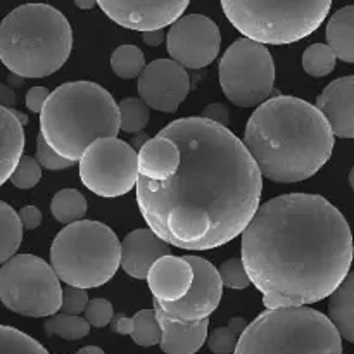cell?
I'll return each instance as SVG.
<instances>
[{
  "label": "cell",
  "instance_id": "cell-1",
  "mask_svg": "<svg viewBox=\"0 0 354 354\" xmlns=\"http://www.w3.org/2000/svg\"><path fill=\"white\" fill-rule=\"evenodd\" d=\"M158 135L178 145L182 162L166 182L137 178V204L149 228L189 251L220 248L242 235L263 190L244 142L201 116L173 121Z\"/></svg>",
  "mask_w": 354,
  "mask_h": 354
},
{
  "label": "cell",
  "instance_id": "cell-2",
  "mask_svg": "<svg viewBox=\"0 0 354 354\" xmlns=\"http://www.w3.org/2000/svg\"><path fill=\"white\" fill-rule=\"evenodd\" d=\"M353 256L344 214L315 194L270 199L242 232V263L268 310L328 297L348 277Z\"/></svg>",
  "mask_w": 354,
  "mask_h": 354
},
{
  "label": "cell",
  "instance_id": "cell-3",
  "mask_svg": "<svg viewBox=\"0 0 354 354\" xmlns=\"http://www.w3.org/2000/svg\"><path fill=\"white\" fill-rule=\"evenodd\" d=\"M335 137L317 106L279 95L249 118L244 145L263 176L272 182H303L317 175L334 151Z\"/></svg>",
  "mask_w": 354,
  "mask_h": 354
},
{
  "label": "cell",
  "instance_id": "cell-4",
  "mask_svg": "<svg viewBox=\"0 0 354 354\" xmlns=\"http://www.w3.org/2000/svg\"><path fill=\"white\" fill-rule=\"evenodd\" d=\"M120 107L104 86L71 82L50 92L40 113V135L62 158L80 161L92 142L120 133Z\"/></svg>",
  "mask_w": 354,
  "mask_h": 354
},
{
  "label": "cell",
  "instance_id": "cell-5",
  "mask_svg": "<svg viewBox=\"0 0 354 354\" xmlns=\"http://www.w3.org/2000/svg\"><path fill=\"white\" fill-rule=\"evenodd\" d=\"M71 48V24L48 3H24L0 23V61L21 78L54 75L68 61Z\"/></svg>",
  "mask_w": 354,
  "mask_h": 354
},
{
  "label": "cell",
  "instance_id": "cell-6",
  "mask_svg": "<svg viewBox=\"0 0 354 354\" xmlns=\"http://www.w3.org/2000/svg\"><path fill=\"white\" fill-rule=\"evenodd\" d=\"M234 354H342V337L320 311L275 308L245 327Z\"/></svg>",
  "mask_w": 354,
  "mask_h": 354
},
{
  "label": "cell",
  "instance_id": "cell-7",
  "mask_svg": "<svg viewBox=\"0 0 354 354\" xmlns=\"http://www.w3.org/2000/svg\"><path fill=\"white\" fill-rule=\"evenodd\" d=\"M50 263L66 286L95 289L116 275L121 266V242L107 225L80 220L66 225L54 239Z\"/></svg>",
  "mask_w": 354,
  "mask_h": 354
},
{
  "label": "cell",
  "instance_id": "cell-8",
  "mask_svg": "<svg viewBox=\"0 0 354 354\" xmlns=\"http://www.w3.org/2000/svg\"><path fill=\"white\" fill-rule=\"evenodd\" d=\"M225 16L245 38L270 45L299 41L317 31L332 0H220Z\"/></svg>",
  "mask_w": 354,
  "mask_h": 354
},
{
  "label": "cell",
  "instance_id": "cell-9",
  "mask_svg": "<svg viewBox=\"0 0 354 354\" xmlns=\"http://www.w3.org/2000/svg\"><path fill=\"white\" fill-rule=\"evenodd\" d=\"M0 301L24 317H52L61 310L62 287L52 265L33 254H16L0 270Z\"/></svg>",
  "mask_w": 354,
  "mask_h": 354
},
{
  "label": "cell",
  "instance_id": "cell-10",
  "mask_svg": "<svg viewBox=\"0 0 354 354\" xmlns=\"http://www.w3.org/2000/svg\"><path fill=\"white\" fill-rule=\"evenodd\" d=\"M218 78L223 93L235 106H261L270 99L275 85L272 54L259 41L241 38L221 57Z\"/></svg>",
  "mask_w": 354,
  "mask_h": 354
},
{
  "label": "cell",
  "instance_id": "cell-11",
  "mask_svg": "<svg viewBox=\"0 0 354 354\" xmlns=\"http://www.w3.org/2000/svg\"><path fill=\"white\" fill-rule=\"evenodd\" d=\"M80 178L95 196H124L137 185V151L118 137L97 138L80 158Z\"/></svg>",
  "mask_w": 354,
  "mask_h": 354
},
{
  "label": "cell",
  "instance_id": "cell-12",
  "mask_svg": "<svg viewBox=\"0 0 354 354\" xmlns=\"http://www.w3.org/2000/svg\"><path fill=\"white\" fill-rule=\"evenodd\" d=\"M166 44L168 54L180 66L185 69H203L220 54V28L203 14H189L171 24Z\"/></svg>",
  "mask_w": 354,
  "mask_h": 354
},
{
  "label": "cell",
  "instance_id": "cell-13",
  "mask_svg": "<svg viewBox=\"0 0 354 354\" xmlns=\"http://www.w3.org/2000/svg\"><path fill=\"white\" fill-rule=\"evenodd\" d=\"M194 268V282L189 294L175 303H159L158 306L168 318L180 322H199L209 318V315L220 306L223 297V282L220 272L209 261L197 256H187Z\"/></svg>",
  "mask_w": 354,
  "mask_h": 354
},
{
  "label": "cell",
  "instance_id": "cell-14",
  "mask_svg": "<svg viewBox=\"0 0 354 354\" xmlns=\"http://www.w3.org/2000/svg\"><path fill=\"white\" fill-rule=\"evenodd\" d=\"M190 90L189 73L173 59H158L138 76V95L151 109L175 113Z\"/></svg>",
  "mask_w": 354,
  "mask_h": 354
},
{
  "label": "cell",
  "instance_id": "cell-15",
  "mask_svg": "<svg viewBox=\"0 0 354 354\" xmlns=\"http://www.w3.org/2000/svg\"><path fill=\"white\" fill-rule=\"evenodd\" d=\"M97 3L111 21L144 33L171 26L185 12L190 0H97Z\"/></svg>",
  "mask_w": 354,
  "mask_h": 354
},
{
  "label": "cell",
  "instance_id": "cell-16",
  "mask_svg": "<svg viewBox=\"0 0 354 354\" xmlns=\"http://www.w3.org/2000/svg\"><path fill=\"white\" fill-rule=\"evenodd\" d=\"M147 283L152 296L159 303H175L189 294L194 282V268L187 256H162L147 273Z\"/></svg>",
  "mask_w": 354,
  "mask_h": 354
},
{
  "label": "cell",
  "instance_id": "cell-17",
  "mask_svg": "<svg viewBox=\"0 0 354 354\" xmlns=\"http://www.w3.org/2000/svg\"><path fill=\"white\" fill-rule=\"evenodd\" d=\"M317 107L330 124L334 137L354 138V76H344L325 86Z\"/></svg>",
  "mask_w": 354,
  "mask_h": 354
},
{
  "label": "cell",
  "instance_id": "cell-18",
  "mask_svg": "<svg viewBox=\"0 0 354 354\" xmlns=\"http://www.w3.org/2000/svg\"><path fill=\"white\" fill-rule=\"evenodd\" d=\"M171 254L168 242L154 234L151 228L130 232L121 244V266L131 279H147L149 270L162 256Z\"/></svg>",
  "mask_w": 354,
  "mask_h": 354
},
{
  "label": "cell",
  "instance_id": "cell-19",
  "mask_svg": "<svg viewBox=\"0 0 354 354\" xmlns=\"http://www.w3.org/2000/svg\"><path fill=\"white\" fill-rule=\"evenodd\" d=\"M156 317L161 325V346L166 354H196L203 348L207 337L209 318L199 322H180L168 318L158 306H154Z\"/></svg>",
  "mask_w": 354,
  "mask_h": 354
},
{
  "label": "cell",
  "instance_id": "cell-20",
  "mask_svg": "<svg viewBox=\"0 0 354 354\" xmlns=\"http://www.w3.org/2000/svg\"><path fill=\"white\" fill-rule=\"evenodd\" d=\"M180 162L182 154L178 145L171 138L156 135L138 151V176L152 182H166L178 171Z\"/></svg>",
  "mask_w": 354,
  "mask_h": 354
},
{
  "label": "cell",
  "instance_id": "cell-21",
  "mask_svg": "<svg viewBox=\"0 0 354 354\" xmlns=\"http://www.w3.org/2000/svg\"><path fill=\"white\" fill-rule=\"evenodd\" d=\"M28 123L24 114L0 106V187L10 178L17 162L23 158L24 130Z\"/></svg>",
  "mask_w": 354,
  "mask_h": 354
},
{
  "label": "cell",
  "instance_id": "cell-22",
  "mask_svg": "<svg viewBox=\"0 0 354 354\" xmlns=\"http://www.w3.org/2000/svg\"><path fill=\"white\" fill-rule=\"evenodd\" d=\"M328 318L341 337L354 344V272L348 273L341 286L330 294Z\"/></svg>",
  "mask_w": 354,
  "mask_h": 354
},
{
  "label": "cell",
  "instance_id": "cell-23",
  "mask_svg": "<svg viewBox=\"0 0 354 354\" xmlns=\"http://www.w3.org/2000/svg\"><path fill=\"white\" fill-rule=\"evenodd\" d=\"M327 41L335 57L354 64V6H346L332 14L327 24Z\"/></svg>",
  "mask_w": 354,
  "mask_h": 354
},
{
  "label": "cell",
  "instance_id": "cell-24",
  "mask_svg": "<svg viewBox=\"0 0 354 354\" xmlns=\"http://www.w3.org/2000/svg\"><path fill=\"white\" fill-rule=\"evenodd\" d=\"M23 230L19 214L0 201V265L16 256L23 241Z\"/></svg>",
  "mask_w": 354,
  "mask_h": 354
},
{
  "label": "cell",
  "instance_id": "cell-25",
  "mask_svg": "<svg viewBox=\"0 0 354 354\" xmlns=\"http://www.w3.org/2000/svg\"><path fill=\"white\" fill-rule=\"evenodd\" d=\"M86 199L80 190L62 189L54 196L50 203V211L57 221L64 225L76 223L86 214Z\"/></svg>",
  "mask_w": 354,
  "mask_h": 354
},
{
  "label": "cell",
  "instance_id": "cell-26",
  "mask_svg": "<svg viewBox=\"0 0 354 354\" xmlns=\"http://www.w3.org/2000/svg\"><path fill=\"white\" fill-rule=\"evenodd\" d=\"M45 334L57 335L64 341H80L90 334V324L76 315H52L44 325Z\"/></svg>",
  "mask_w": 354,
  "mask_h": 354
},
{
  "label": "cell",
  "instance_id": "cell-27",
  "mask_svg": "<svg viewBox=\"0 0 354 354\" xmlns=\"http://www.w3.org/2000/svg\"><path fill=\"white\" fill-rule=\"evenodd\" d=\"M130 337L142 348H152L161 342V325L154 310H140L131 317Z\"/></svg>",
  "mask_w": 354,
  "mask_h": 354
},
{
  "label": "cell",
  "instance_id": "cell-28",
  "mask_svg": "<svg viewBox=\"0 0 354 354\" xmlns=\"http://www.w3.org/2000/svg\"><path fill=\"white\" fill-rule=\"evenodd\" d=\"M111 68L120 78H137L145 68L144 52L135 45H121L111 55Z\"/></svg>",
  "mask_w": 354,
  "mask_h": 354
},
{
  "label": "cell",
  "instance_id": "cell-29",
  "mask_svg": "<svg viewBox=\"0 0 354 354\" xmlns=\"http://www.w3.org/2000/svg\"><path fill=\"white\" fill-rule=\"evenodd\" d=\"M0 354H48V351L17 328L0 325Z\"/></svg>",
  "mask_w": 354,
  "mask_h": 354
},
{
  "label": "cell",
  "instance_id": "cell-30",
  "mask_svg": "<svg viewBox=\"0 0 354 354\" xmlns=\"http://www.w3.org/2000/svg\"><path fill=\"white\" fill-rule=\"evenodd\" d=\"M335 62H337V57L327 44L310 45L303 54L304 71L315 78L330 75L335 69Z\"/></svg>",
  "mask_w": 354,
  "mask_h": 354
},
{
  "label": "cell",
  "instance_id": "cell-31",
  "mask_svg": "<svg viewBox=\"0 0 354 354\" xmlns=\"http://www.w3.org/2000/svg\"><path fill=\"white\" fill-rule=\"evenodd\" d=\"M120 127L127 133H140L149 121V106L138 97H128L120 104Z\"/></svg>",
  "mask_w": 354,
  "mask_h": 354
},
{
  "label": "cell",
  "instance_id": "cell-32",
  "mask_svg": "<svg viewBox=\"0 0 354 354\" xmlns=\"http://www.w3.org/2000/svg\"><path fill=\"white\" fill-rule=\"evenodd\" d=\"M41 178V166L38 165L37 159L30 158V156H23L17 162L16 169L10 175V182L14 187L21 190L33 189Z\"/></svg>",
  "mask_w": 354,
  "mask_h": 354
},
{
  "label": "cell",
  "instance_id": "cell-33",
  "mask_svg": "<svg viewBox=\"0 0 354 354\" xmlns=\"http://www.w3.org/2000/svg\"><path fill=\"white\" fill-rule=\"evenodd\" d=\"M220 277H221V282L223 286L230 287V289L235 290H242V289H248L251 280H249L248 272L244 268V263L242 259L239 258H230L220 266Z\"/></svg>",
  "mask_w": 354,
  "mask_h": 354
},
{
  "label": "cell",
  "instance_id": "cell-34",
  "mask_svg": "<svg viewBox=\"0 0 354 354\" xmlns=\"http://www.w3.org/2000/svg\"><path fill=\"white\" fill-rule=\"evenodd\" d=\"M35 159H37L38 165L45 169H50V171H59V169L71 168L73 161L59 156L50 145L45 142V138L41 135L37 137V152H35Z\"/></svg>",
  "mask_w": 354,
  "mask_h": 354
},
{
  "label": "cell",
  "instance_id": "cell-35",
  "mask_svg": "<svg viewBox=\"0 0 354 354\" xmlns=\"http://www.w3.org/2000/svg\"><path fill=\"white\" fill-rule=\"evenodd\" d=\"M114 317V310L113 304L109 303L107 299H92L88 301L85 310V320L88 322L90 327H97L102 328L106 325H109L113 322Z\"/></svg>",
  "mask_w": 354,
  "mask_h": 354
},
{
  "label": "cell",
  "instance_id": "cell-36",
  "mask_svg": "<svg viewBox=\"0 0 354 354\" xmlns=\"http://www.w3.org/2000/svg\"><path fill=\"white\" fill-rule=\"evenodd\" d=\"M241 335L235 334L230 327H218L207 337V348L214 354H232L237 348Z\"/></svg>",
  "mask_w": 354,
  "mask_h": 354
},
{
  "label": "cell",
  "instance_id": "cell-37",
  "mask_svg": "<svg viewBox=\"0 0 354 354\" xmlns=\"http://www.w3.org/2000/svg\"><path fill=\"white\" fill-rule=\"evenodd\" d=\"M88 294L86 289H78V287L68 286L62 289V304L61 311L64 315H82L85 313L86 304H88Z\"/></svg>",
  "mask_w": 354,
  "mask_h": 354
},
{
  "label": "cell",
  "instance_id": "cell-38",
  "mask_svg": "<svg viewBox=\"0 0 354 354\" xmlns=\"http://www.w3.org/2000/svg\"><path fill=\"white\" fill-rule=\"evenodd\" d=\"M48 95H50V92L45 86H31L26 93V107L31 113H41Z\"/></svg>",
  "mask_w": 354,
  "mask_h": 354
},
{
  "label": "cell",
  "instance_id": "cell-39",
  "mask_svg": "<svg viewBox=\"0 0 354 354\" xmlns=\"http://www.w3.org/2000/svg\"><path fill=\"white\" fill-rule=\"evenodd\" d=\"M201 118L221 124V127H228V121H230V114H228L227 106H223V104H209L203 109Z\"/></svg>",
  "mask_w": 354,
  "mask_h": 354
},
{
  "label": "cell",
  "instance_id": "cell-40",
  "mask_svg": "<svg viewBox=\"0 0 354 354\" xmlns=\"http://www.w3.org/2000/svg\"><path fill=\"white\" fill-rule=\"evenodd\" d=\"M17 214H19L21 225H23L24 230H35V228L40 227L41 213L37 206L21 207V211Z\"/></svg>",
  "mask_w": 354,
  "mask_h": 354
},
{
  "label": "cell",
  "instance_id": "cell-41",
  "mask_svg": "<svg viewBox=\"0 0 354 354\" xmlns=\"http://www.w3.org/2000/svg\"><path fill=\"white\" fill-rule=\"evenodd\" d=\"M142 40H144L149 47H159V45L165 41V30L144 31V33H142Z\"/></svg>",
  "mask_w": 354,
  "mask_h": 354
},
{
  "label": "cell",
  "instance_id": "cell-42",
  "mask_svg": "<svg viewBox=\"0 0 354 354\" xmlns=\"http://www.w3.org/2000/svg\"><path fill=\"white\" fill-rule=\"evenodd\" d=\"M0 106L7 107V109L16 106V93L10 86L3 85V83H0Z\"/></svg>",
  "mask_w": 354,
  "mask_h": 354
},
{
  "label": "cell",
  "instance_id": "cell-43",
  "mask_svg": "<svg viewBox=\"0 0 354 354\" xmlns=\"http://www.w3.org/2000/svg\"><path fill=\"white\" fill-rule=\"evenodd\" d=\"M113 328H114V332H116V334L130 335L131 318L124 317V315H118V317L113 320Z\"/></svg>",
  "mask_w": 354,
  "mask_h": 354
},
{
  "label": "cell",
  "instance_id": "cell-44",
  "mask_svg": "<svg viewBox=\"0 0 354 354\" xmlns=\"http://www.w3.org/2000/svg\"><path fill=\"white\" fill-rule=\"evenodd\" d=\"M228 327H230L232 330H234L237 335H242V332L245 330V327H248V324H245L244 318L237 317V318H232V320L228 322Z\"/></svg>",
  "mask_w": 354,
  "mask_h": 354
},
{
  "label": "cell",
  "instance_id": "cell-45",
  "mask_svg": "<svg viewBox=\"0 0 354 354\" xmlns=\"http://www.w3.org/2000/svg\"><path fill=\"white\" fill-rule=\"evenodd\" d=\"M97 3V0H75V6L82 10H90L93 9Z\"/></svg>",
  "mask_w": 354,
  "mask_h": 354
},
{
  "label": "cell",
  "instance_id": "cell-46",
  "mask_svg": "<svg viewBox=\"0 0 354 354\" xmlns=\"http://www.w3.org/2000/svg\"><path fill=\"white\" fill-rule=\"evenodd\" d=\"M76 354H106L100 348L97 346H86V348H82Z\"/></svg>",
  "mask_w": 354,
  "mask_h": 354
},
{
  "label": "cell",
  "instance_id": "cell-47",
  "mask_svg": "<svg viewBox=\"0 0 354 354\" xmlns=\"http://www.w3.org/2000/svg\"><path fill=\"white\" fill-rule=\"evenodd\" d=\"M7 80H9L10 85H14V86H21V85H23V80H24V78H21V76L12 75V73H9V76H7Z\"/></svg>",
  "mask_w": 354,
  "mask_h": 354
},
{
  "label": "cell",
  "instance_id": "cell-48",
  "mask_svg": "<svg viewBox=\"0 0 354 354\" xmlns=\"http://www.w3.org/2000/svg\"><path fill=\"white\" fill-rule=\"evenodd\" d=\"M349 183H351V187H353V190H354V166H353L351 171H349Z\"/></svg>",
  "mask_w": 354,
  "mask_h": 354
}]
</instances>
